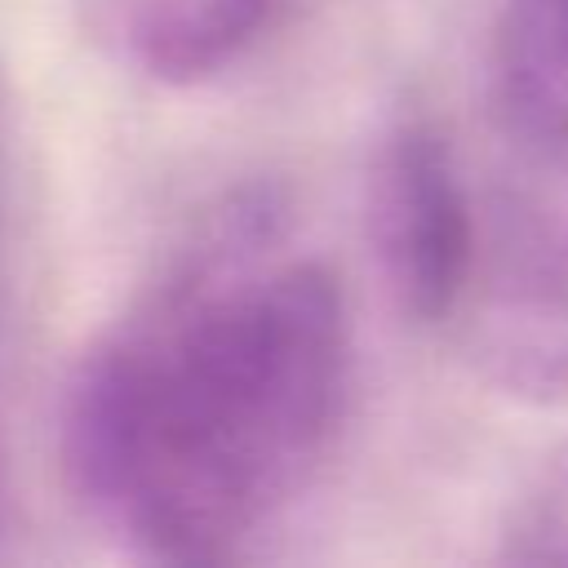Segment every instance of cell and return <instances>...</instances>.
<instances>
[{
  "label": "cell",
  "instance_id": "obj_4",
  "mask_svg": "<svg viewBox=\"0 0 568 568\" xmlns=\"http://www.w3.org/2000/svg\"><path fill=\"white\" fill-rule=\"evenodd\" d=\"M488 106L515 155H568V0H497Z\"/></svg>",
  "mask_w": 568,
  "mask_h": 568
},
{
  "label": "cell",
  "instance_id": "obj_3",
  "mask_svg": "<svg viewBox=\"0 0 568 568\" xmlns=\"http://www.w3.org/2000/svg\"><path fill=\"white\" fill-rule=\"evenodd\" d=\"M368 244L399 315L448 328L470 266L479 209L466 191L448 133L422 115H395L368 164Z\"/></svg>",
  "mask_w": 568,
  "mask_h": 568
},
{
  "label": "cell",
  "instance_id": "obj_1",
  "mask_svg": "<svg viewBox=\"0 0 568 568\" xmlns=\"http://www.w3.org/2000/svg\"><path fill=\"white\" fill-rule=\"evenodd\" d=\"M351 395L333 271L288 253V200L204 204L80 355L62 399L75 501L155 564L231 559L320 475Z\"/></svg>",
  "mask_w": 568,
  "mask_h": 568
},
{
  "label": "cell",
  "instance_id": "obj_6",
  "mask_svg": "<svg viewBox=\"0 0 568 568\" xmlns=\"http://www.w3.org/2000/svg\"><path fill=\"white\" fill-rule=\"evenodd\" d=\"M497 559L524 568H568V439L519 484L497 528Z\"/></svg>",
  "mask_w": 568,
  "mask_h": 568
},
{
  "label": "cell",
  "instance_id": "obj_2",
  "mask_svg": "<svg viewBox=\"0 0 568 568\" xmlns=\"http://www.w3.org/2000/svg\"><path fill=\"white\" fill-rule=\"evenodd\" d=\"M448 328L493 390L568 404V155H515Z\"/></svg>",
  "mask_w": 568,
  "mask_h": 568
},
{
  "label": "cell",
  "instance_id": "obj_5",
  "mask_svg": "<svg viewBox=\"0 0 568 568\" xmlns=\"http://www.w3.org/2000/svg\"><path fill=\"white\" fill-rule=\"evenodd\" d=\"M275 0H129L124 44L142 75L200 84L244 58Z\"/></svg>",
  "mask_w": 568,
  "mask_h": 568
},
{
  "label": "cell",
  "instance_id": "obj_7",
  "mask_svg": "<svg viewBox=\"0 0 568 568\" xmlns=\"http://www.w3.org/2000/svg\"><path fill=\"white\" fill-rule=\"evenodd\" d=\"M0 532H4V448H0Z\"/></svg>",
  "mask_w": 568,
  "mask_h": 568
}]
</instances>
